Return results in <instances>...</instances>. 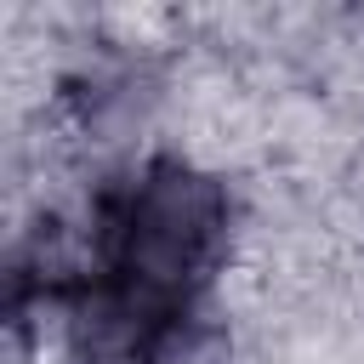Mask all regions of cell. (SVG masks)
I'll list each match as a JSON object with an SVG mask.
<instances>
[{
	"instance_id": "cell-1",
	"label": "cell",
	"mask_w": 364,
	"mask_h": 364,
	"mask_svg": "<svg viewBox=\"0 0 364 364\" xmlns=\"http://www.w3.org/2000/svg\"><path fill=\"white\" fill-rule=\"evenodd\" d=\"M91 313L97 330L154 347L193 324L205 296L228 284L245 250V210L233 176L182 154L154 148L91 188Z\"/></svg>"
},
{
	"instance_id": "cell-2",
	"label": "cell",
	"mask_w": 364,
	"mask_h": 364,
	"mask_svg": "<svg viewBox=\"0 0 364 364\" xmlns=\"http://www.w3.org/2000/svg\"><path fill=\"white\" fill-rule=\"evenodd\" d=\"M57 364H159V358H154V347L125 341V336H108V330H97V324H91V336L80 330V341H74Z\"/></svg>"
}]
</instances>
